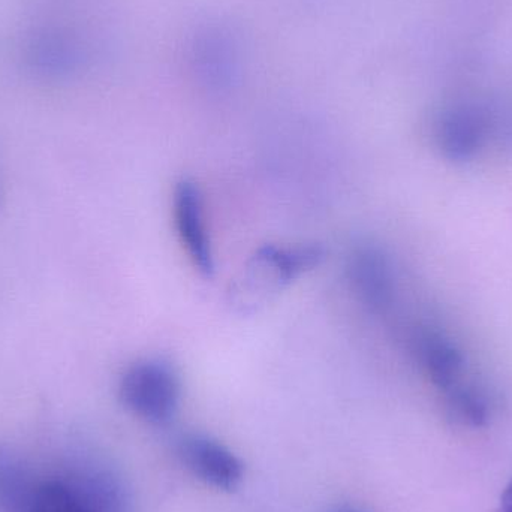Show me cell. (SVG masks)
Instances as JSON below:
<instances>
[{"label":"cell","instance_id":"1","mask_svg":"<svg viewBox=\"0 0 512 512\" xmlns=\"http://www.w3.org/2000/svg\"><path fill=\"white\" fill-rule=\"evenodd\" d=\"M324 258L325 249L318 243L261 246L234 279L228 292L231 306L237 312H255Z\"/></svg>","mask_w":512,"mask_h":512},{"label":"cell","instance_id":"2","mask_svg":"<svg viewBox=\"0 0 512 512\" xmlns=\"http://www.w3.org/2000/svg\"><path fill=\"white\" fill-rule=\"evenodd\" d=\"M119 397L135 417L164 426L179 409L182 384L173 366L158 358H147L131 364L123 372Z\"/></svg>","mask_w":512,"mask_h":512},{"label":"cell","instance_id":"3","mask_svg":"<svg viewBox=\"0 0 512 512\" xmlns=\"http://www.w3.org/2000/svg\"><path fill=\"white\" fill-rule=\"evenodd\" d=\"M122 490L110 477L90 475L78 480L39 483L32 512H123Z\"/></svg>","mask_w":512,"mask_h":512},{"label":"cell","instance_id":"4","mask_svg":"<svg viewBox=\"0 0 512 512\" xmlns=\"http://www.w3.org/2000/svg\"><path fill=\"white\" fill-rule=\"evenodd\" d=\"M346 276L355 297L373 315L384 316L396 303V276L390 258L378 246L363 243L349 252Z\"/></svg>","mask_w":512,"mask_h":512},{"label":"cell","instance_id":"5","mask_svg":"<svg viewBox=\"0 0 512 512\" xmlns=\"http://www.w3.org/2000/svg\"><path fill=\"white\" fill-rule=\"evenodd\" d=\"M173 218L177 237L195 270L204 277L215 273V255L206 224L204 198L200 186L182 179L174 188Z\"/></svg>","mask_w":512,"mask_h":512},{"label":"cell","instance_id":"6","mask_svg":"<svg viewBox=\"0 0 512 512\" xmlns=\"http://www.w3.org/2000/svg\"><path fill=\"white\" fill-rule=\"evenodd\" d=\"M177 453L191 474L215 489L234 490L242 483V460L209 436H186L179 442Z\"/></svg>","mask_w":512,"mask_h":512},{"label":"cell","instance_id":"7","mask_svg":"<svg viewBox=\"0 0 512 512\" xmlns=\"http://www.w3.org/2000/svg\"><path fill=\"white\" fill-rule=\"evenodd\" d=\"M487 119L472 107H454L439 117L436 143L445 158L466 162L475 158L487 134Z\"/></svg>","mask_w":512,"mask_h":512},{"label":"cell","instance_id":"8","mask_svg":"<svg viewBox=\"0 0 512 512\" xmlns=\"http://www.w3.org/2000/svg\"><path fill=\"white\" fill-rule=\"evenodd\" d=\"M411 348L436 387L445 391L460 381L465 360L462 352L447 337L438 331L418 328L411 336Z\"/></svg>","mask_w":512,"mask_h":512},{"label":"cell","instance_id":"9","mask_svg":"<svg viewBox=\"0 0 512 512\" xmlns=\"http://www.w3.org/2000/svg\"><path fill=\"white\" fill-rule=\"evenodd\" d=\"M30 66L44 75L68 74L78 63V48L75 42L59 30H45L33 36L27 51Z\"/></svg>","mask_w":512,"mask_h":512},{"label":"cell","instance_id":"10","mask_svg":"<svg viewBox=\"0 0 512 512\" xmlns=\"http://www.w3.org/2000/svg\"><path fill=\"white\" fill-rule=\"evenodd\" d=\"M444 393L445 408L454 423L471 429H481L489 424L492 418V405L480 387L465 385L459 381L447 388Z\"/></svg>","mask_w":512,"mask_h":512},{"label":"cell","instance_id":"11","mask_svg":"<svg viewBox=\"0 0 512 512\" xmlns=\"http://www.w3.org/2000/svg\"><path fill=\"white\" fill-rule=\"evenodd\" d=\"M498 512H512V478L508 486L505 487L504 493H502Z\"/></svg>","mask_w":512,"mask_h":512},{"label":"cell","instance_id":"12","mask_svg":"<svg viewBox=\"0 0 512 512\" xmlns=\"http://www.w3.org/2000/svg\"><path fill=\"white\" fill-rule=\"evenodd\" d=\"M342 512H358V511H355V510H345V511H342Z\"/></svg>","mask_w":512,"mask_h":512}]
</instances>
